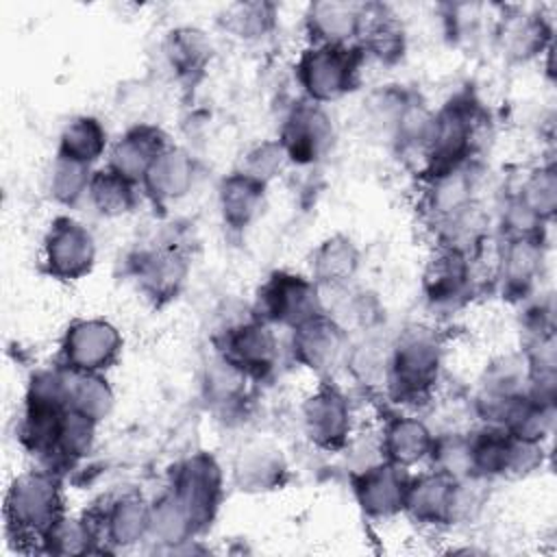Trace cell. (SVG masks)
<instances>
[{"mask_svg":"<svg viewBox=\"0 0 557 557\" xmlns=\"http://www.w3.org/2000/svg\"><path fill=\"white\" fill-rule=\"evenodd\" d=\"M374 11L376 13H370V7H368V15L372 20H368V28L363 35L366 46L370 52H374L383 61L396 59L403 52V28L394 20V15L385 13V9L374 7Z\"/></svg>","mask_w":557,"mask_h":557,"instance_id":"obj_27","label":"cell"},{"mask_svg":"<svg viewBox=\"0 0 557 557\" xmlns=\"http://www.w3.org/2000/svg\"><path fill=\"white\" fill-rule=\"evenodd\" d=\"M468 285V261L457 248L444 250L426 270L424 287L426 296L437 302H453L466 292Z\"/></svg>","mask_w":557,"mask_h":557,"instance_id":"obj_18","label":"cell"},{"mask_svg":"<svg viewBox=\"0 0 557 557\" xmlns=\"http://www.w3.org/2000/svg\"><path fill=\"white\" fill-rule=\"evenodd\" d=\"M165 150V139L154 126L131 128L111 152V170L120 172L128 181L144 178L152 161Z\"/></svg>","mask_w":557,"mask_h":557,"instance_id":"obj_14","label":"cell"},{"mask_svg":"<svg viewBox=\"0 0 557 557\" xmlns=\"http://www.w3.org/2000/svg\"><path fill=\"white\" fill-rule=\"evenodd\" d=\"M455 479L444 472L422 474L407 483L405 507L424 522H444L457 505Z\"/></svg>","mask_w":557,"mask_h":557,"instance_id":"obj_13","label":"cell"},{"mask_svg":"<svg viewBox=\"0 0 557 557\" xmlns=\"http://www.w3.org/2000/svg\"><path fill=\"white\" fill-rule=\"evenodd\" d=\"M122 337L104 320L74 322L63 339V357L67 368L78 372H100L120 352Z\"/></svg>","mask_w":557,"mask_h":557,"instance_id":"obj_6","label":"cell"},{"mask_svg":"<svg viewBox=\"0 0 557 557\" xmlns=\"http://www.w3.org/2000/svg\"><path fill=\"white\" fill-rule=\"evenodd\" d=\"M361 63V50L318 44L302 52L298 81L313 102H326L352 89Z\"/></svg>","mask_w":557,"mask_h":557,"instance_id":"obj_2","label":"cell"},{"mask_svg":"<svg viewBox=\"0 0 557 557\" xmlns=\"http://www.w3.org/2000/svg\"><path fill=\"white\" fill-rule=\"evenodd\" d=\"M89 183L91 176L87 163L74 161L63 154L54 159L50 174V194L54 196V200L63 205H74L89 189Z\"/></svg>","mask_w":557,"mask_h":557,"instance_id":"obj_26","label":"cell"},{"mask_svg":"<svg viewBox=\"0 0 557 557\" xmlns=\"http://www.w3.org/2000/svg\"><path fill=\"white\" fill-rule=\"evenodd\" d=\"M174 496L185 507L191 527L211 520L220 498V468L207 455L185 461L174 479Z\"/></svg>","mask_w":557,"mask_h":557,"instance_id":"obj_7","label":"cell"},{"mask_svg":"<svg viewBox=\"0 0 557 557\" xmlns=\"http://www.w3.org/2000/svg\"><path fill=\"white\" fill-rule=\"evenodd\" d=\"M313 268L320 281H326V283L344 281L357 268V250L346 237H333L318 248Z\"/></svg>","mask_w":557,"mask_h":557,"instance_id":"obj_25","label":"cell"},{"mask_svg":"<svg viewBox=\"0 0 557 557\" xmlns=\"http://www.w3.org/2000/svg\"><path fill=\"white\" fill-rule=\"evenodd\" d=\"M261 200H263V183L244 172L233 174L222 183L220 207H222L224 220L235 228L246 226L257 215Z\"/></svg>","mask_w":557,"mask_h":557,"instance_id":"obj_19","label":"cell"},{"mask_svg":"<svg viewBox=\"0 0 557 557\" xmlns=\"http://www.w3.org/2000/svg\"><path fill=\"white\" fill-rule=\"evenodd\" d=\"M278 472H281L278 459H274L265 450H252V455H246V461L242 459V466H239L242 483L246 481L255 487H268L270 483H274Z\"/></svg>","mask_w":557,"mask_h":557,"instance_id":"obj_30","label":"cell"},{"mask_svg":"<svg viewBox=\"0 0 557 557\" xmlns=\"http://www.w3.org/2000/svg\"><path fill=\"white\" fill-rule=\"evenodd\" d=\"M87 191H89L96 209L104 215H122L135 202L133 181H128L126 176H122L120 172H115L111 168L96 172L91 176Z\"/></svg>","mask_w":557,"mask_h":557,"instance_id":"obj_23","label":"cell"},{"mask_svg":"<svg viewBox=\"0 0 557 557\" xmlns=\"http://www.w3.org/2000/svg\"><path fill=\"white\" fill-rule=\"evenodd\" d=\"M363 4L355 2H315L309 7V30L318 44L346 46L361 30Z\"/></svg>","mask_w":557,"mask_h":557,"instance_id":"obj_15","label":"cell"},{"mask_svg":"<svg viewBox=\"0 0 557 557\" xmlns=\"http://www.w3.org/2000/svg\"><path fill=\"white\" fill-rule=\"evenodd\" d=\"M44 255H46V265L50 274L59 278H81L83 274L89 272L96 255L94 237L91 233L70 220V218H59L52 222L46 244H44Z\"/></svg>","mask_w":557,"mask_h":557,"instance_id":"obj_4","label":"cell"},{"mask_svg":"<svg viewBox=\"0 0 557 557\" xmlns=\"http://www.w3.org/2000/svg\"><path fill=\"white\" fill-rule=\"evenodd\" d=\"M104 144H107V133L100 126V122L96 117L85 115V117L72 120L63 128L59 154L89 165L102 154Z\"/></svg>","mask_w":557,"mask_h":557,"instance_id":"obj_22","label":"cell"},{"mask_svg":"<svg viewBox=\"0 0 557 557\" xmlns=\"http://www.w3.org/2000/svg\"><path fill=\"white\" fill-rule=\"evenodd\" d=\"M274 357L276 344L263 324H242L226 333L222 359L235 366L242 374H265L274 366Z\"/></svg>","mask_w":557,"mask_h":557,"instance_id":"obj_11","label":"cell"},{"mask_svg":"<svg viewBox=\"0 0 557 557\" xmlns=\"http://www.w3.org/2000/svg\"><path fill=\"white\" fill-rule=\"evenodd\" d=\"M109 535L117 544H131L150 529V509L137 498H124L109 516Z\"/></svg>","mask_w":557,"mask_h":557,"instance_id":"obj_28","label":"cell"},{"mask_svg":"<svg viewBox=\"0 0 557 557\" xmlns=\"http://www.w3.org/2000/svg\"><path fill=\"white\" fill-rule=\"evenodd\" d=\"M7 520L15 533L46 542L61 520V490L50 472H26L7 494Z\"/></svg>","mask_w":557,"mask_h":557,"instance_id":"obj_1","label":"cell"},{"mask_svg":"<svg viewBox=\"0 0 557 557\" xmlns=\"http://www.w3.org/2000/svg\"><path fill=\"white\" fill-rule=\"evenodd\" d=\"M228 17H231V26L235 33H239L242 37H252V35H261L270 26L272 7L259 4V2L235 4V7H231Z\"/></svg>","mask_w":557,"mask_h":557,"instance_id":"obj_29","label":"cell"},{"mask_svg":"<svg viewBox=\"0 0 557 557\" xmlns=\"http://www.w3.org/2000/svg\"><path fill=\"white\" fill-rule=\"evenodd\" d=\"M433 437L426 426L411 418H396L383 433V450L387 461L396 466H409L431 453Z\"/></svg>","mask_w":557,"mask_h":557,"instance_id":"obj_17","label":"cell"},{"mask_svg":"<svg viewBox=\"0 0 557 557\" xmlns=\"http://www.w3.org/2000/svg\"><path fill=\"white\" fill-rule=\"evenodd\" d=\"M194 178V163L183 150H163L144 174L146 189L154 200H174L187 194Z\"/></svg>","mask_w":557,"mask_h":557,"instance_id":"obj_16","label":"cell"},{"mask_svg":"<svg viewBox=\"0 0 557 557\" xmlns=\"http://www.w3.org/2000/svg\"><path fill=\"white\" fill-rule=\"evenodd\" d=\"M209 52L211 48L200 30L178 28L170 35L168 57L181 76H191L194 72H200L209 59Z\"/></svg>","mask_w":557,"mask_h":557,"instance_id":"obj_24","label":"cell"},{"mask_svg":"<svg viewBox=\"0 0 557 557\" xmlns=\"http://www.w3.org/2000/svg\"><path fill=\"white\" fill-rule=\"evenodd\" d=\"M185 265L174 250H157L139 257L137 276L146 292L152 296H172L176 294L178 283L183 281Z\"/></svg>","mask_w":557,"mask_h":557,"instance_id":"obj_21","label":"cell"},{"mask_svg":"<svg viewBox=\"0 0 557 557\" xmlns=\"http://www.w3.org/2000/svg\"><path fill=\"white\" fill-rule=\"evenodd\" d=\"M344 348V333L342 329L324 318L322 313L307 320L305 324L296 326L294 333V355L300 363L311 370H329L337 363Z\"/></svg>","mask_w":557,"mask_h":557,"instance_id":"obj_12","label":"cell"},{"mask_svg":"<svg viewBox=\"0 0 557 557\" xmlns=\"http://www.w3.org/2000/svg\"><path fill=\"white\" fill-rule=\"evenodd\" d=\"M259 300L265 318L294 329L320 315L315 285L302 276L283 274V272L274 274L263 285Z\"/></svg>","mask_w":557,"mask_h":557,"instance_id":"obj_5","label":"cell"},{"mask_svg":"<svg viewBox=\"0 0 557 557\" xmlns=\"http://www.w3.org/2000/svg\"><path fill=\"white\" fill-rule=\"evenodd\" d=\"M67 374V407L91 418L94 422L104 418L111 407V389L98 372H78L65 366Z\"/></svg>","mask_w":557,"mask_h":557,"instance_id":"obj_20","label":"cell"},{"mask_svg":"<svg viewBox=\"0 0 557 557\" xmlns=\"http://www.w3.org/2000/svg\"><path fill=\"white\" fill-rule=\"evenodd\" d=\"M440 370V348L426 331H409L389 359V381L398 398L413 400L429 392Z\"/></svg>","mask_w":557,"mask_h":557,"instance_id":"obj_3","label":"cell"},{"mask_svg":"<svg viewBox=\"0 0 557 557\" xmlns=\"http://www.w3.org/2000/svg\"><path fill=\"white\" fill-rule=\"evenodd\" d=\"M331 139L333 128L329 115L318 107V102H311L292 111L283 126L281 148L289 159L311 163L331 146Z\"/></svg>","mask_w":557,"mask_h":557,"instance_id":"obj_8","label":"cell"},{"mask_svg":"<svg viewBox=\"0 0 557 557\" xmlns=\"http://www.w3.org/2000/svg\"><path fill=\"white\" fill-rule=\"evenodd\" d=\"M403 466L392 461L372 466L355 479V494L361 507L372 516H389L405 507L407 476Z\"/></svg>","mask_w":557,"mask_h":557,"instance_id":"obj_10","label":"cell"},{"mask_svg":"<svg viewBox=\"0 0 557 557\" xmlns=\"http://www.w3.org/2000/svg\"><path fill=\"white\" fill-rule=\"evenodd\" d=\"M305 426L309 437L322 448H337L344 444L350 429V409L346 398L333 389L322 387L305 403Z\"/></svg>","mask_w":557,"mask_h":557,"instance_id":"obj_9","label":"cell"}]
</instances>
